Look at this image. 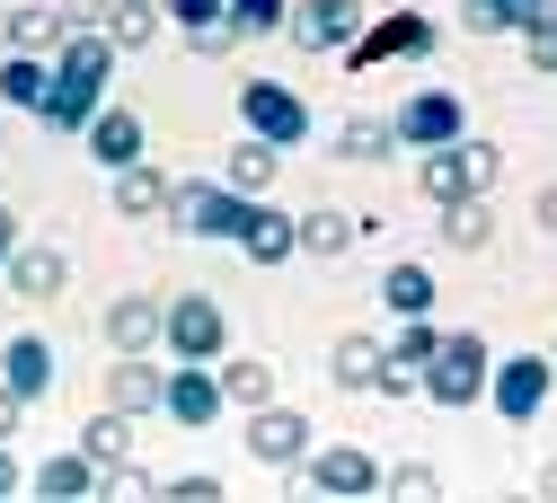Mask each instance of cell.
Returning a JSON list of instances; mask_svg holds the SVG:
<instances>
[{"label": "cell", "mask_w": 557, "mask_h": 503, "mask_svg": "<svg viewBox=\"0 0 557 503\" xmlns=\"http://www.w3.org/2000/svg\"><path fill=\"white\" fill-rule=\"evenodd\" d=\"M107 71H115V36L98 27V36H62V53H53V89H45V124L53 133H89V115L107 106Z\"/></svg>", "instance_id": "cell-1"}, {"label": "cell", "mask_w": 557, "mask_h": 503, "mask_svg": "<svg viewBox=\"0 0 557 503\" xmlns=\"http://www.w3.org/2000/svg\"><path fill=\"white\" fill-rule=\"evenodd\" d=\"M505 177V151H496V141H443V151H416V194H425L434 212L443 203H460V194H486V186H496Z\"/></svg>", "instance_id": "cell-2"}, {"label": "cell", "mask_w": 557, "mask_h": 503, "mask_svg": "<svg viewBox=\"0 0 557 503\" xmlns=\"http://www.w3.org/2000/svg\"><path fill=\"white\" fill-rule=\"evenodd\" d=\"M486 380H496V353H486V336L443 327L434 363H425V398H434V406H478V398H486Z\"/></svg>", "instance_id": "cell-3"}, {"label": "cell", "mask_w": 557, "mask_h": 503, "mask_svg": "<svg viewBox=\"0 0 557 503\" xmlns=\"http://www.w3.org/2000/svg\"><path fill=\"white\" fill-rule=\"evenodd\" d=\"M434 45H443V27H434L425 10H381L355 45L336 53V62H345V71H381V62H425Z\"/></svg>", "instance_id": "cell-4"}, {"label": "cell", "mask_w": 557, "mask_h": 503, "mask_svg": "<svg viewBox=\"0 0 557 503\" xmlns=\"http://www.w3.org/2000/svg\"><path fill=\"white\" fill-rule=\"evenodd\" d=\"M248 203H257V194H239V186H213V177H177V194H169V222H177L186 239H239Z\"/></svg>", "instance_id": "cell-5"}, {"label": "cell", "mask_w": 557, "mask_h": 503, "mask_svg": "<svg viewBox=\"0 0 557 503\" xmlns=\"http://www.w3.org/2000/svg\"><path fill=\"white\" fill-rule=\"evenodd\" d=\"M160 344L177 353V363H222V344H231V318L213 292H177L169 318H160Z\"/></svg>", "instance_id": "cell-6"}, {"label": "cell", "mask_w": 557, "mask_h": 503, "mask_svg": "<svg viewBox=\"0 0 557 503\" xmlns=\"http://www.w3.org/2000/svg\"><path fill=\"white\" fill-rule=\"evenodd\" d=\"M239 124L257 141H274V151H301V141H310V98L284 89V80H248L239 89Z\"/></svg>", "instance_id": "cell-7"}, {"label": "cell", "mask_w": 557, "mask_h": 503, "mask_svg": "<svg viewBox=\"0 0 557 503\" xmlns=\"http://www.w3.org/2000/svg\"><path fill=\"white\" fill-rule=\"evenodd\" d=\"M548 389H557V363H548V353H505L496 380H486V406H496L505 424H531V415L548 406Z\"/></svg>", "instance_id": "cell-8"}, {"label": "cell", "mask_w": 557, "mask_h": 503, "mask_svg": "<svg viewBox=\"0 0 557 503\" xmlns=\"http://www.w3.org/2000/svg\"><path fill=\"white\" fill-rule=\"evenodd\" d=\"M301 477H310V494H336V503H363V494H381V460L363 451V442H327V451H310L301 460Z\"/></svg>", "instance_id": "cell-9"}, {"label": "cell", "mask_w": 557, "mask_h": 503, "mask_svg": "<svg viewBox=\"0 0 557 503\" xmlns=\"http://www.w3.org/2000/svg\"><path fill=\"white\" fill-rule=\"evenodd\" d=\"M319 442H310V415L301 406H248V460H265V468H301Z\"/></svg>", "instance_id": "cell-10"}, {"label": "cell", "mask_w": 557, "mask_h": 503, "mask_svg": "<svg viewBox=\"0 0 557 503\" xmlns=\"http://www.w3.org/2000/svg\"><path fill=\"white\" fill-rule=\"evenodd\" d=\"M389 124H398V151H443V141H460V133H469V106H460L451 89H416Z\"/></svg>", "instance_id": "cell-11"}, {"label": "cell", "mask_w": 557, "mask_h": 503, "mask_svg": "<svg viewBox=\"0 0 557 503\" xmlns=\"http://www.w3.org/2000/svg\"><path fill=\"white\" fill-rule=\"evenodd\" d=\"M222 406H231V398H222V372H213V363H177V372H169V389H160V415H169V424H186V433L222 424Z\"/></svg>", "instance_id": "cell-12"}, {"label": "cell", "mask_w": 557, "mask_h": 503, "mask_svg": "<svg viewBox=\"0 0 557 503\" xmlns=\"http://www.w3.org/2000/svg\"><path fill=\"white\" fill-rule=\"evenodd\" d=\"M284 36H293L301 53H345V45L363 36V10H355V0H293Z\"/></svg>", "instance_id": "cell-13"}, {"label": "cell", "mask_w": 557, "mask_h": 503, "mask_svg": "<svg viewBox=\"0 0 557 503\" xmlns=\"http://www.w3.org/2000/svg\"><path fill=\"white\" fill-rule=\"evenodd\" d=\"M248 265H284V256H301V222H293V212H274L265 194L248 203V222H239V239H231Z\"/></svg>", "instance_id": "cell-14"}, {"label": "cell", "mask_w": 557, "mask_h": 503, "mask_svg": "<svg viewBox=\"0 0 557 503\" xmlns=\"http://www.w3.org/2000/svg\"><path fill=\"white\" fill-rule=\"evenodd\" d=\"M81 141H89V160L115 177V168H133V160H143V115H133V106H98Z\"/></svg>", "instance_id": "cell-15"}, {"label": "cell", "mask_w": 557, "mask_h": 503, "mask_svg": "<svg viewBox=\"0 0 557 503\" xmlns=\"http://www.w3.org/2000/svg\"><path fill=\"white\" fill-rule=\"evenodd\" d=\"M160 318H169V301H151V292H124V301H107V344L115 353H151L160 344Z\"/></svg>", "instance_id": "cell-16"}, {"label": "cell", "mask_w": 557, "mask_h": 503, "mask_svg": "<svg viewBox=\"0 0 557 503\" xmlns=\"http://www.w3.org/2000/svg\"><path fill=\"white\" fill-rule=\"evenodd\" d=\"M381 372H389V344H372V336H336V344H327V380H336V389L381 398Z\"/></svg>", "instance_id": "cell-17"}, {"label": "cell", "mask_w": 557, "mask_h": 503, "mask_svg": "<svg viewBox=\"0 0 557 503\" xmlns=\"http://www.w3.org/2000/svg\"><path fill=\"white\" fill-rule=\"evenodd\" d=\"M169 194H177V177H169V168H151V160L115 168V212H124V222H160Z\"/></svg>", "instance_id": "cell-18"}, {"label": "cell", "mask_w": 557, "mask_h": 503, "mask_svg": "<svg viewBox=\"0 0 557 503\" xmlns=\"http://www.w3.org/2000/svg\"><path fill=\"white\" fill-rule=\"evenodd\" d=\"M160 389H169V372L151 363V353H115V372H107V406L151 415V406H160Z\"/></svg>", "instance_id": "cell-19"}, {"label": "cell", "mask_w": 557, "mask_h": 503, "mask_svg": "<svg viewBox=\"0 0 557 503\" xmlns=\"http://www.w3.org/2000/svg\"><path fill=\"white\" fill-rule=\"evenodd\" d=\"M107 486V468L89 460V451H62V460H45L36 477H27V494H45V503H81V494H98Z\"/></svg>", "instance_id": "cell-20"}, {"label": "cell", "mask_w": 557, "mask_h": 503, "mask_svg": "<svg viewBox=\"0 0 557 503\" xmlns=\"http://www.w3.org/2000/svg\"><path fill=\"white\" fill-rule=\"evenodd\" d=\"M0 380L36 406V398L53 389V344H45V336H10V344H0Z\"/></svg>", "instance_id": "cell-21"}, {"label": "cell", "mask_w": 557, "mask_h": 503, "mask_svg": "<svg viewBox=\"0 0 557 503\" xmlns=\"http://www.w3.org/2000/svg\"><path fill=\"white\" fill-rule=\"evenodd\" d=\"M62 282H72V256H62V248H27V239H18V256H10V292H18V301H53Z\"/></svg>", "instance_id": "cell-22"}, {"label": "cell", "mask_w": 557, "mask_h": 503, "mask_svg": "<svg viewBox=\"0 0 557 503\" xmlns=\"http://www.w3.org/2000/svg\"><path fill=\"white\" fill-rule=\"evenodd\" d=\"M0 36H10V53H62V36H72V27H62L53 0H27V10L0 18Z\"/></svg>", "instance_id": "cell-23"}, {"label": "cell", "mask_w": 557, "mask_h": 503, "mask_svg": "<svg viewBox=\"0 0 557 503\" xmlns=\"http://www.w3.org/2000/svg\"><path fill=\"white\" fill-rule=\"evenodd\" d=\"M274 177H284V151H274V141H257V133L222 160V186H239V194H265Z\"/></svg>", "instance_id": "cell-24"}, {"label": "cell", "mask_w": 557, "mask_h": 503, "mask_svg": "<svg viewBox=\"0 0 557 503\" xmlns=\"http://www.w3.org/2000/svg\"><path fill=\"white\" fill-rule=\"evenodd\" d=\"M53 89V53H10L0 62V106H45Z\"/></svg>", "instance_id": "cell-25"}, {"label": "cell", "mask_w": 557, "mask_h": 503, "mask_svg": "<svg viewBox=\"0 0 557 503\" xmlns=\"http://www.w3.org/2000/svg\"><path fill=\"white\" fill-rule=\"evenodd\" d=\"M363 230H372V222H355V212H327V203H319V212H301V256H345Z\"/></svg>", "instance_id": "cell-26"}, {"label": "cell", "mask_w": 557, "mask_h": 503, "mask_svg": "<svg viewBox=\"0 0 557 503\" xmlns=\"http://www.w3.org/2000/svg\"><path fill=\"white\" fill-rule=\"evenodd\" d=\"M81 451H89L98 468H124V460H133V415H124V406L89 415V424H81Z\"/></svg>", "instance_id": "cell-27"}, {"label": "cell", "mask_w": 557, "mask_h": 503, "mask_svg": "<svg viewBox=\"0 0 557 503\" xmlns=\"http://www.w3.org/2000/svg\"><path fill=\"white\" fill-rule=\"evenodd\" d=\"M381 301H389V318H425L434 310V265H389L381 274Z\"/></svg>", "instance_id": "cell-28"}, {"label": "cell", "mask_w": 557, "mask_h": 503, "mask_svg": "<svg viewBox=\"0 0 557 503\" xmlns=\"http://www.w3.org/2000/svg\"><path fill=\"white\" fill-rule=\"evenodd\" d=\"M169 27V10L160 0H115V18H107V36H115V53H143L151 36Z\"/></svg>", "instance_id": "cell-29"}, {"label": "cell", "mask_w": 557, "mask_h": 503, "mask_svg": "<svg viewBox=\"0 0 557 503\" xmlns=\"http://www.w3.org/2000/svg\"><path fill=\"white\" fill-rule=\"evenodd\" d=\"M486 239H496V212H486V194L443 203V248H486Z\"/></svg>", "instance_id": "cell-30"}, {"label": "cell", "mask_w": 557, "mask_h": 503, "mask_svg": "<svg viewBox=\"0 0 557 503\" xmlns=\"http://www.w3.org/2000/svg\"><path fill=\"white\" fill-rule=\"evenodd\" d=\"M336 151L345 160H389L398 151V124L389 115H355V124H336Z\"/></svg>", "instance_id": "cell-31"}, {"label": "cell", "mask_w": 557, "mask_h": 503, "mask_svg": "<svg viewBox=\"0 0 557 503\" xmlns=\"http://www.w3.org/2000/svg\"><path fill=\"white\" fill-rule=\"evenodd\" d=\"M222 398H231V406H265V398H274V363L231 353V363H222Z\"/></svg>", "instance_id": "cell-32"}, {"label": "cell", "mask_w": 557, "mask_h": 503, "mask_svg": "<svg viewBox=\"0 0 557 503\" xmlns=\"http://www.w3.org/2000/svg\"><path fill=\"white\" fill-rule=\"evenodd\" d=\"M434 344H443L434 310H425V318H398V336H389V363H407V372H425V363H434Z\"/></svg>", "instance_id": "cell-33"}, {"label": "cell", "mask_w": 557, "mask_h": 503, "mask_svg": "<svg viewBox=\"0 0 557 503\" xmlns=\"http://www.w3.org/2000/svg\"><path fill=\"white\" fill-rule=\"evenodd\" d=\"M284 18H293V0H231L239 36H284Z\"/></svg>", "instance_id": "cell-34"}, {"label": "cell", "mask_w": 557, "mask_h": 503, "mask_svg": "<svg viewBox=\"0 0 557 503\" xmlns=\"http://www.w3.org/2000/svg\"><path fill=\"white\" fill-rule=\"evenodd\" d=\"M469 36H513V0H460Z\"/></svg>", "instance_id": "cell-35"}, {"label": "cell", "mask_w": 557, "mask_h": 503, "mask_svg": "<svg viewBox=\"0 0 557 503\" xmlns=\"http://www.w3.org/2000/svg\"><path fill=\"white\" fill-rule=\"evenodd\" d=\"M381 494H398V503H425V494H443V477H434V468H389V477H381Z\"/></svg>", "instance_id": "cell-36"}, {"label": "cell", "mask_w": 557, "mask_h": 503, "mask_svg": "<svg viewBox=\"0 0 557 503\" xmlns=\"http://www.w3.org/2000/svg\"><path fill=\"white\" fill-rule=\"evenodd\" d=\"M160 10H169V18L195 36V27H222V18H231V0H160Z\"/></svg>", "instance_id": "cell-37"}, {"label": "cell", "mask_w": 557, "mask_h": 503, "mask_svg": "<svg viewBox=\"0 0 557 503\" xmlns=\"http://www.w3.org/2000/svg\"><path fill=\"white\" fill-rule=\"evenodd\" d=\"M53 10H62V27H72V36H98V27L115 18V0H53Z\"/></svg>", "instance_id": "cell-38"}, {"label": "cell", "mask_w": 557, "mask_h": 503, "mask_svg": "<svg viewBox=\"0 0 557 503\" xmlns=\"http://www.w3.org/2000/svg\"><path fill=\"white\" fill-rule=\"evenodd\" d=\"M160 494H169V503H213L222 477H203V468H195V477H160Z\"/></svg>", "instance_id": "cell-39"}, {"label": "cell", "mask_w": 557, "mask_h": 503, "mask_svg": "<svg viewBox=\"0 0 557 503\" xmlns=\"http://www.w3.org/2000/svg\"><path fill=\"white\" fill-rule=\"evenodd\" d=\"M557 27V0H513V36H548Z\"/></svg>", "instance_id": "cell-40"}, {"label": "cell", "mask_w": 557, "mask_h": 503, "mask_svg": "<svg viewBox=\"0 0 557 503\" xmlns=\"http://www.w3.org/2000/svg\"><path fill=\"white\" fill-rule=\"evenodd\" d=\"M186 45H195V53H203V62H222V53H231V45H248V36H239V27H231V18H222V27H195V36H186Z\"/></svg>", "instance_id": "cell-41"}, {"label": "cell", "mask_w": 557, "mask_h": 503, "mask_svg": "<svg viewBox=\"0 0 557 503\" xmlns=\"http://www.w3.org/2000/svg\"><path fill=\"white\" fill-rule=\"evenodd\" d=\"M522 62L548 80V71H557V27H548V36H522Z\"/></svg>", "instance_id": "cell-42"}, {"label": "cell", "mask_w": 557, "mask_h": 503, "mask_svg": "<svg viewBox=\"0 0 557 503\" xmlns=\"http://www.w3.org/2000/svg\"><path fill=\"white\" fill-rule=\"evenodd\" d=\"M18 424H27V398H18L10 380H0V442H10V433H18Z\"/></svg>", "instance_id": "cell-43"}, {"label": "cell", "mask_w": 557, "mask_h": 503, "mask_svg": "<svg viewBox=\"0 0 557 503\" xmlns=\"http://www.w3.org/2000/svg\"><path fill=\"white\" fill-rule=\"evenodd\" d=\"M10 494H27V468L10 460V442H0V503H10Z\"/></svg>", "instance_id": "cell-44"}, {"label": "cell", "mask_w": 557, "mask_h": 503, "mask_svg": "<svg viewBox=\"0 0 557 503\" xmlns=\"http://www.w3.org/2000/svg\"><path fill=\"white\" fill-rule=\"evenodd\" d=\"M10 256H18V212L0 203V274H10Z\"/></svg>", "instance_id": "cell-45"}, {"label": "cell", "mask_w": 557, "mask_h": 503, "mask_svg": "<svg viewBox=\"0 0 557 503\" xmlns=\"http://www.w3.org/2000/svg\"><path fill=\"white\" fill-rule=\"evenodd\" d=\"M540 230H557V186H540Z\"/></svg>", "instance_id": "cell-46"}, {"label": "cell", "mask_w": 557, "mask_h": 503, "mask_svg": "<svg viewBox=\"0 0 557 503\" xmlns=\"http://www.w3.org/2000/svg\"><path fill=\"white\" fill-rule=\"evenodd\" d=\"M540 494H557V468H540Z\"/></svg>", "instance_id": "cell-47"}, {"label": "cell", "mask_w": 557, "mask_h": 503, "mask_svg": "<svg viewBox=\"0 0 557 503\" xmlns=\"http://www.w3.org/2000/svg\"><path fill=\"white\" fill-rule=\"evenodd\" d=\"M0 141H10V115H0Z\"/></svg>", "instance_id": "cell-48"}, {"label": "cell", "mask_w": 557, "mask_h": 503, "mask_svg": "<svg viewBox=\"0 0 557 503\" xmlns=\"http://www.w3.org/2000/svg\"><path fill=\"white\" fill-rule=\"evenodd\" d=\"M389 10H416V0H389Z\"/></svg>", "instance_id": "cell-49"}, {"label": "cell", "mask_w": 557, "mask_h": 503, "mask_svg": "<svg viewBox=\"0 0 557 503\" xmlns=\"http://www.w3.org/2000/svg\"><path fill=\"white\" fill-rule=\"evenodd\" d=\"M0 62H10V36H0Z\"/></svg>", "instance_id": "cell-50"}, {"label": "cell", "mask_w": 557, "mask_h": 503, "mask_svg": "<svg viewBox=\"0 0 557 503\" xmlns=\"http://www.w3.org/2000/svg\"><path fill=\"white\" fill-rule=\"evenodd\" d=\"M548 363H557V344H548Z\"/></svg>", "instance_id": "cell-51"}]
</instances>
